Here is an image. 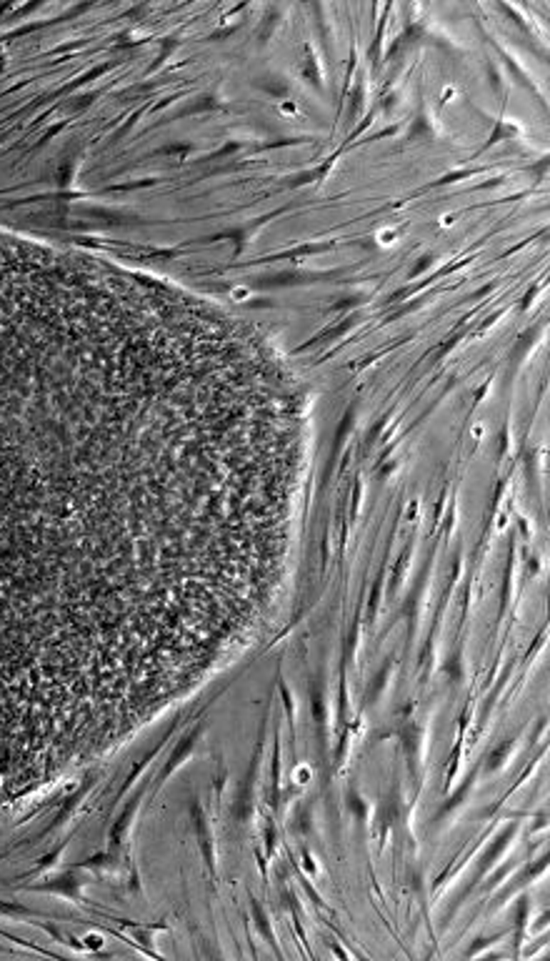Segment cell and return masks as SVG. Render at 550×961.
Masks as SVG:
<instances>
[{
    "mask_svg": "<svg viewBox=\"0 0 550 961\" xmlns=\"http://www.w3.org/2000/svg\"><path fill=\"white\" fill-rule=\"evenodd\" d=\"M203 463L193 348L158 276L66 248L0 263V596H170Z\"/></svg>",
    "mask_w": 550,
    "mask_h": 961,
    "instance_id": "obj_1",
    "label": "cell"
}]
</instances>
